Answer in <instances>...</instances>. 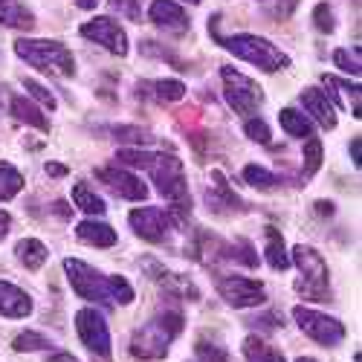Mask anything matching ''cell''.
<instances>
[{
  "label": "cell",
  "mask_w": 362,
  "mask_h": 362,
  "mask_svg": "<svg viewBox=\"0 0 362 362\" xmlns=\"http://www.w3.org/2000/svg\"><path fill=\"white\" fill-rule=\"evenodd\" d=\"M33 313V298H29L21 287L0 281V316L6 319H23Z\"/></svg>",
  "instance_id": "2e32d148"
},
{
  "label": "cell",
  "mask_w": 362,
  "mask_h": 362,
  "mask_svg": "<svg viewBox=\"0 0 362 362\" xmlns=\"http://www.w3.org/2000/svg\"><path fill=\"white\" fill-rule=\"evenodd\" d=\"M212 183L215 189H209V203H212V209H221V203H226V209H240V197L229 192V183H226V177L221 171L212 174Z\"/></svg>",
  "instance_id": "484cf974"
},
{
  "label": "cell",
  "mask_w": 362,
  "mask_h": 362,
  "mask_svg": "<svg viewBox=\"0 0 362 362\" xmlns=\"http://www.w3.org/2000/svg\"><path fill=\"white\" fill-rule=\"evenodd\" d=\"M334 64L351 76H359V52H351V49H337L334 52Z\"/></svg>",
  "instance_id": "836d02e7"
},
{
  "label": "cell",
  "mask_w": 362,
  "mask_h": 362,
  "mask_svg": "<svg viewBox=\"0 0 362 362\" xmlns=\"http://www.w3.org/2000/svg\"><path fill=\"white\" fill-rule=\"evenodd\" d=\"M113 4V9H119V12H125L131 21H139V9H136V0H110Z\"/></svg>",
  "instance_id": "74e56055"
},
{
  "label": "cell",
  "mask_w": 362,
  "mask_h": 362,
  "mask_svg": "<svg viewBox=\"0 0 362 362\" xmlns=\"http://www.w3.org/2000/svg\"><path fill=\"white\" fill-rule=\"evenodd\" d=\"M293 261L301 269V281L296 284V290L308 301H330V276L325 258L316 250L301 244L293 250Z\"/></svg>",
  "instance_id": "5b68a950"
},
{
  "label": "cell",
  "mask_w": 362,
  "mask_h": 362,
  "mask_svg": "<svg viewBox=\"0 0 362 362\" xmlns=\"http://www.w3.org/2000/svg\"><path fill=\"white\" fill-rule=\"evenodd\" d=\"M301 105L308 107V113L316 119V122L325 131H334L337 128V107L330 102V96L319 87H305L301 90Z\"/></svg>",
  "instance_id": "9a60e30c"
},
{
  "label": "cell",
  "mask_w": 362,
  "mask_h": 362,
  "mask_svg": "<svg viewBox=\"0 0 362 362\" xmlns=\"http://www.w3.org/2000/svg\"><path fill=\"white\" fill-rule=\"evenodd\" d=\"M186 4H200V0H186Z\"/></svg>",
  "instance_id": "c3c4849f"
},
{
  "label": "cell",
  "mask_w": 362,
  "mask_h": 362,
  "mask_svg": "<svg viewBox=\"0 0 362 362\" xmlns=\"http://www.w3.org/2000/svg\"><path fill=\"white\" fill-rule=\"evenodd\" d=\"M244 134L252 142H269V125L264 122V119H250V122L244 125Z\"/></svg>",
  "instance_id": "d590c367"
},
{
  "label": "cell",
  "mask_w": 362,
  "mask_h": 362,
  "mask_svg": "<svg viewBox=\"0 0 362 362\" xmlns=\"http://www.w3.org/2000/svg\"><path fill=\"white\" fill-rule=\"evenodd\" d=\"M180 330H183V316L177 310H163L134 334L131 354L136 359H163L168 354V345L180 337Z\"/></svg>",
  "instance_id": "7a4b0ae2"
},
{
  "label": "cell",
  "mask_w": 362,
  "mask_h": 362,
  "mask_svg": "<svg viewBox=\"0 0 362 362\" xmlns=\"http://www.w3.org/2000/svg\"><path fill=\"white\" fill-rule=\"evenodd\" d=\"M221 78H223V99L235 113L247 116L258 110V105L264 102V93L250 76L238 73L235 67H221Z\"/></svg>",
  "instance_id": "52a82bcc"
},
{
  "label": "cell",
  "mask_w": 362,
  "mask_h": 362,
  "mask_svg": "<svg viewBox=\"0 0 362 362\" xmlns=\"http://www.w3.org/2000/svg\"><path fill=\"white\" fill-rule=\"evenodd\" d=\"M21 189H23V174L9 163H0V200H12Z\"/></svg>",
  "instance_id": "83f0119b"
},
{
  "label": "cell",
  "mask_w": 362,
  "mask_h": 362,
  "mask_svg": "<svg viewBox=\"0 0 362 362\" xmlns=\"http://www.w3.org/2000/svg\"><path fill=\"white\" fill-rule=\"evenodd\" d=\"M55 209H58V215H62V218H67V215H70V209H67V203H62V200H58V203H55Z\"/></svg>",
  "instance_id": "bcb514c9"
},
{
  "label": "cell",
  "mask_w": 362,
  "mask_h": 362,
  "mask_svg": "<svg viewBox=\"0 0 362 362\" xmlns=\"http://www.w3.org/2000/svg\"><path fill=\"white\" fill-rule=\"evenodd\" d=\"M293 319L298 322V327L305 330L313 342H319L325 348H334V345H339L345 339V327L334 316H325L319 310H310L305 305H298V308H293Z\"/></svg>",
  "instance_id": "ba28073f"
},
{
  "label": "cell",
  "mask_w": 362,
  "mask_h": 362,
  "mask_svg": "<svg viewBox=\"0 0 362 362\" xmlns=\"http://www.w3.org/2000/svg\"><path fill=\"white\" fill-rule=\"evenodd\" d=\"M351 157H354V165L359 168V139L351 142Z\"/></svg>",
  "instance_id": "7bdbcfd3"
},
{
  "label": "cell",
  "mask_w": 362,
  "mask_h": 362,
  "mask_svg": "<svg viewBox=\"0 0 362 362\" xmlns=\"http://www.w3.org/2000/svg\"><path fill=\"white\" fill-rule=\"evenodd\" d=\"M76 334L90 354L110 356V330H107V322L102 319L99 310H90V308L78 310L76 313Z\"/></svg>",
  "instance_id": "9c48e42d"
},
{
  "label": "cell",
  "mask_w": 362,
  "mask_h": 362,
  "mask_svg": "<svg viewBox=\"0 0 362 362\" xmlns=\"http://www.w3.org/2000/svg\"><path fill=\"white\" fill-rule=\"evenodd\" d=\"M73 203L81 209V212H87V215H105V200L90 189L87 183H76L73 186Z\"/></svg>",
  "instance_id": "d4e9b609"
},
{
  "label": "cell",
  "mask_w": 362,
  "mask_h": 362,
  "mask_svg": "<svg viewBox=\"0 0 362 362\" xmlns=\"http://www.w3.org/2000/svg\"><path fill=\"white\" fill-rule=\"evenodd\" d=\"M316 209H319L322 215H334V203H327V200H319V203H316Z\"/></svg>",
  "instance_id": "b9f144b4"
},
{
  "label": "cell",
  "mask_w": 362,
  "mask_h": 362,
  "mask_svg": "<svg viewBox=\"0 0 362 362\" xmlns=\"http://www.w3.org/2000/svg\"><path fill=\"white\" fill-rule=\"evenodd\" d=\"M49 362H78V359H76V356H70V354H55Z\"/></svg>",
  "instance_id": "f6af8a7d"
},
{
  "label": "cell",
  "mask_w": 362,
  "mask_h": 362,
  "mask_svg": "<svg viewBox=\"0 0 362 362\" xmlns=\"http://www.w3.org/2000/svg\"><path fill=\"white\" fill-rule=\"evenodd\" d=\"M23 87L29 90V96H33V99H38V102H41L44 107L55 110V105H58V102H55V96L49 93V90H47V87L41 84V81H33V78H23Z\"/></svg>",
  "instance_id": "d6a6232c"
},
{
  "label": "cell",
  "mask_w": 362,
  "mask_h": 362,
  "mask_svg": "<svg viewBox=\"0 0 362 362\" xmlns=\"http://www.w3.org/2000/svg\"><path fill=\"white\" fill-rule=\"evenodd\" d=\"M116 134H119V139H128V142H148V134L139 128H119Z\"/></svg>",
  "instance_id": "f35d334b"
},
{
  "label": "cell",
  "mask_w": 362,
  "mask_h": 362,
  "mask_svg": "<svg viewBox=\"0 0 362 362\" xmlns=\"http://www.w3.org/2000/svg\"><path fill=\"white\" fill-rule=\"evenodd\" d=\"M240 177H244V183H250L252 189H261V192H269V189H276L281 183V180L273 171H267L261 165H247Z\"/></svg>",
  "instance_id": "f1b7e54d"
},
{
  "label": "cell",
  "mask_w": 362,
  "mask_h": 362,
  "mask_svg": "<svg viewBox=\"0 0 362 362\" xmlns=\"http://www.w3.org/2000/svg\"><path fill=\"white\" fill-rule=\"evenodd\" d=\"M218 44H221L223 49H229L232 55H238L240 62H250V64H255V67L264 70V73H276V70H284V67L290 64V58H287L276 44H269V41L261 38V35L238 33V35L218 38Z\"/></svg>",
  "instance_id": "277c9868"
},
{
  "label": "cell",
  "mask_w": 362,
  "mask_h": 362,
  "mask_svg": "<svg viewBox=\"0 0 362 362\" xmlns=\"http://www.w3.org/2000/svg\"><path fill=\"white\" fill-rule=\"evenodd\" d=\"M67 279L73 284V290L87 298V301H99V305H113V276H102L99 269H93L84 261L67 258L64 261Z\"/></svg>",
  "instance_id": "8992f818"
},
{
  "label": "cell",
  "mask_w": 362,
  "mask_h": 362,
  "mask_svg": "<svg viewBox=\"0 0 362 362\" xmlns=\"http://www.w3.org/2000/svg\"><path fill=\"white\" fill-rule=\"evenodd\" d=\"M131 226L139 238L151 240V244H163L174 229V215L160 206H142L136 212H131Z\"/></svg>",
  "instance_id": "8fae6325"
},
{
  "label": "cell",
  "mask_w": 362,
  "mask_h": 362,
  "mask_svg": "<svg viewBox=\"0 0 362 362\" xmlns=\"http://www.w3.org/2000/svg\"><path fill=\"white\" fill-rule=\"evenodd\" d=\"M319 165H322V142H319L316 136H310L308 145H305V174H308V177L316 174Z\"/></svg>",
  "instance_id": "1f68e13d"
},
{
  "label": "cell",
  "mask_w": 362,
  "mask_h": 362,
  "mask_svg": "<svg viewBox=\"0 0 362 362\" xmlns=\"http://www.w3.org/2000/svg\"><path fill=\"white\" fill-rule=\"evenodd\" d=\"M96 177L102 180V183L122 200H145L148 197V186L142 183V180L131 171H125L122 165H107V168H96Z\"/></svg>",
  "instance_id": "4fadbf2b"
},
{
  "label": "cell",
  "mask_w": 362,
  "mask_h": 362,
  "mask_svg": "<svg viewBox=\"0 0 362 362\" xmlns=\"http://www.w3.org/2000/svg\"><path fill=\"white\" fill-rule=\"evenodd\" d=\"M122 165L131 168H145L151 180L157 183V192L174 203L171 209H186L189 206V186H186V171L183 163L168 154H154V151H142V148H125L116 157Z\"/></svg>",
  "instance_id": "6da1fadb"
},
{
  "label": "cell",
  "mask_w": 362,
  "mask_h": 362,
  "mask_svg": "<svg viewBox=\"0 0 362 362\" xmlns=\"http://www.w3.org/2000/svg\"><path fill=\"white\" fill-rule=\"evenodd\" d=\"M218 293L226 305L232 308H255V305H264V284L261 281H252V279H244V276H223L218 279Z\"/></svg>",
  "instance_id": "7c38bea8"
},
{
  "label": "cell",
  "mask_w": 362,
  "mask_h": 362,
  "mask_svg": "<svg viewBox=\"0 0 362 362\" xmlns=\"http://www.w3.org/2000/svg\"><path fill=\"white\" fill-rule=\"evenodd\" d=\"M9 226H12V218H9L6 212H0V240L9 235Z\"/></svg>",
  "instance_id": "ab89813d"
},
{
  "label": "cell",
  "mask_w": 362,
  "mask_h": 362,
  "mask_svg": "<svg viewBox=\"0 0 362 362\" xmlns=\"http://www.w3.org/2000/svg\"><path fill=\"white\" fill-rule=\"evenodd\" d=\"M279 122H281V128H284L290 136H298V139H310V136H313V122H310L305 113H298V110H293V107H284V110L279 113Z\"/></svg>",
  "instance_id": "7402d4cb"
},
{
  "label": "cell",
  "mask_w": 362,
  "mask_h": 362,
  "mask_svg": "<svg viewBox=\"0 0 362 362\" xmlns=\"http://www.w3.org/2000/svg\"><path fill=\"white\" fill-rule=\"evenodd\" d=\"M12 116L18 119V122H23V125H33V128H38V131H47L49 128V122H47V116L29 102V99H23V96H15L12 102Z\"/></svg>",
  "instance_id": "44dd1931"
},
{
  "label": "cell",
  "mask_w": 362,
  "mask_h": 362,
  "mask_svg": "<svg viewBox=\"0 0 362 362\" xmlns=\"http://www.w3.org/2000/svg\"><path fill=\"white\" fill-rule=\"evenodd\" d=\"M313 23H316L319 33H334L337 21H334V12H330L327 4H319V6L313 9Z\"/></svg>",
  "instance_id": "e575fe53"
},
{
  "label": "cell",
  "mask_w": 362,
  "mask_h": 362,
  "mask_svg": "<svg viewBox=\"0 0 362 362\" xmlns=\"http://www.w3.org/2000/svg\"><path fill=\"white\" fill-rule=\"evenodd\" d=\"M296 362H316V359H310V356H298Z\"/></svg>",
  "instance_id": "7dc6e473"
},
{
  "label": "cell",
  "mask_w": 362,
  "mask_h": 362,
  "mask_svg": "<svg viewBox=\"0 0 362 362\" xmlns=\"http://www.w3.org/2000/svg\"><path fill=\"white\" fill-rule=\"evenodd\" d=\"M15 255H18V261L26 267V269H41L44 264H47V258H49V250L41 244L38 238H23V240H18V247H15Z\"/></svg>",
  "instance_id": "d6986e66"
},
{
  "label": "cell",
  "mask_w": 362,
  "mask_h": 362,
  "mask_svg": "<svg viewBox=\"0 0 362 362\" xmlns=\"http://www.w3.org/2000/svg\"><path fill=\"white\" fill-rule=\"evenodd\" d=\"M244 356H247V362H287L273 345H267L261 337H247L244 339Z\"/></svg>",
  "instance_id": "603a6c76"
},
{
  "label": "cell",
  "mask_w": 362,
  "mask_h": 362,
  "mask_svg": "<svg viewBox=\"0 0 362 362\" xmlns=\"http://www.w3.org/2000/svg\"><path fill=\"white\" fill-rule=\"evenodd\" d=\"M148 21L154 26H160V29H165V33H171V35H183L192 26L186 9L177 6L174 0H154V4L148 6Z\"/></svg>",
  "instance_id": "5bb4252c"
},
{
  "label": "cell",
  "mask_w": 362,
  "mask_h": 362,
  "mask_svg": "<svg viewBox=\"0 0 362 362\" xmlns=\"http://www.w3.org/2000/svg\"><path fill=\"white\" fill-rule=\"evenodd\" d=\"M221 250H223V255H226V258H232V261H240V264H247V267H255V264H258L255 247L250 244L247 238H240V240H235L232 247H221Z\"/></svg>",
  "instance_id": "f546056e"
},
{
  "label": "cell",
  "mask_w": 362,
  "mask_h": 362,
  "mask_svg": "<svg viewBox=\"0 0 362 362\" xmlns=\"http://www.w3.org/2000/svg\"><path fill=\"white\" fill-rule=\"evenodd\" d=\"M76 6H81V9H96L99 0H76Z\"/></svg>",
  "instance_id": "ee69618b"
},
{
  "label": "cell",
  "mask_w": 362,
  "mask_h": 362,
  "mask_svg": "<svg viewBox=\"0 0 362 362\" xmlns=\"http://www.w3.org/2000/svg\"><path fill=\"white\" fill-rule=\"evenodd\" d=\"M15 52L26 64H33L35 70H41L47 76H62V78L76 76V58L62 41L21 38V41H15Z\"/></svg>",
  "instance_id": "3957f363"
},
{
  "label": "cell",
  "mask_w": 362,
  "mask_h": 362,
  "mask_svg": "<svg viewBox=\"0 0 362 362\" xmlns=\"http://www.w3.org/2000/svg\"><path fill=\"white\" fill-rule=\"evenodd\" d=\"M49 345H52V342H49L47 337L35 334V330H26V334L15 337V342H12V348L21 351V354H26V351H44V348H49Z\"/></svg>",
  "instance_id": "4dcf8cb0"
},
{
  "label": "cell",
  "mask_w": 362,
  "mask_h": 362,
  "mask_svg": "<svg viewBox=\"0 0 362 362\" xmlns=\"http://www.w3.org/2000/svg\"><path fill=\"white\" fill-rule=\"evenodd\" d=\"M78 33H81V38L105 47L113 55H128V35L116 18H93V21L81 23Z\"/></svg>",
  "instance_id": "30bf717a"
},
{
  "label": "cell",
  "mask_w": 362,
  "mask_h": 362,
  "mask_svg": "<svg viewBox=\"0 0 362 362\" xmlns=\"http://www.w3.org/2000/svg\"><path fill=\"white\" fill-rule=\"evenodd\" d=\"M47 174H49V177H64L67 168H64V165H58V163H47Z\"/></svg>",
  "instance_id": "60d3db41"
},
{
  "label": "cell",
  "mask_w": 362,
  "mask_h": 362,
  "mask_svg": "<svg viewBox=\"0 0 362 362\" xmlns=\"http://www.w3.org/2000/svg\"><path fill=\"white\" fill-rule=\"evenodd\" d=\"M76 235L90 247H99V250H107L116 244V229L105 221H81L76 226Z\"/></svg>",
  "instance_id": "e0dca14e"
},
{
  "label": "cell",
  "mask_w": 362,
  "mask_h": 362,
  "mask_svg": "<svg viewBox=\"0 0 362 362\" xmlns=\"http://www.w3.org/2000/svg\"><path fill=\"white\" fill-rule=\"evenodd\" d=\"M325 84L330 87V96L334 99H345V107L351 110V116L354 119H359L362 113H359V87H351V84H345V81H339V78H330V76H325Z\"/></svg>",
  "instance_id": "cb8c5ba5"
},
{
  "label": "cell",
  "mask_w": 362,
  "mask_h": 362,
  "mask_svg": "<svg viewBox=\"0 0 362 362\" xmlns=\"http://www.w3.org/2000/svg\"><path fill=\"white\" fill-rule=\"evenodd\" d=\"M197 354H200V359H206V362H229L223 351H218V348H212V345H206V342L197 345Z\"/></svg>",
  "instance_id": "8d00e7d4"
},
{
  "label": "cell",
  "mask_w": 362,
  "mask_h": 362,
  "mask_svg": "<svg viewBox=\"0 0 362 362\" xmlns=\"http://www.w3.org/2000/svg\"><path fill=\"white\" fill-rule=\"evenodd\" d=\"M264 238H267L264 255H267L269 267L279 269V273H284V269H290V255H287V247H284V235H281L276 226H267Z\"/></svg>",
  "instance_id": "ac0fdd59"
},
{
  "label": "cell",
  "mask_w": 362,
  "mask_h": 362,
  "mask_svg": "<svg viewBox=\"0 0 362 362\" xmlns=\"http://www.w3.org/2000/svg\"><path fill=\"white\" fill-rule=\"evenodd\" d=\"M151 96H154L157 102L168 105V102H180L186 96V84L177 81V78H160V81H151Z\"/></svg>",
  "instance_id": "4316f807"
},
{
  "label": "cell",
  "mask_w": 362,
  "mask_h": 362,
  "mask_svg": "<svg viewBox=\"0 0 362 362\" xmlns=\"http://www.w3.org/2000/svg\"><path fill=\"white\" fill-rule=\"evenodd\" d=\"M0 23L15 26V29H33L35 18L23 4H18V0H0Z\"/></svg>",
  "instance_id": "ffe728a7"
}]
</instances>
